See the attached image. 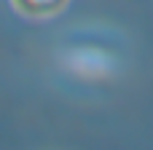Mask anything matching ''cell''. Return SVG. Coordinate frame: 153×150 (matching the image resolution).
<instances>
[{"instance_id": "cell-1", "label": "cell", "mask_w": 153, "mask_h": 150, "mask_svg": "<svg viewBox=\"0 0 153 150\" xmlns=\"http://www.w3.org/2000/svg\"><path fill=\"white\" fill-rule=\"evenodd\" d=\"M70 0H11V5L22 13V16H30V19H48V16H56L67 8Z\"/></svg>"}]
</instances>
